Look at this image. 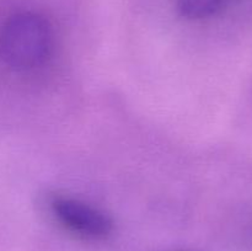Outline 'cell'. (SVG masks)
<instances>
[{
    "instance_id": "obj_1",
    "label": "cell",
    "mask_w": 252,
    "mask_h": 251,
    "mask_svg": "<svg viewBox=\"0 0 252 251\" xmlns=\"http://www.w3.org/2000/svg\"><path fill=\"white\" fill-rule=\"evenodd\" d=\"M53 44L51 25L41 15L25 12L11 17L0 34L2 58L16 69H31L43 63Z\"/></svg>"
},
{
    "instance_id": "obj_2",
    "label": "cell",
    "mask_w": 252,
    "mask_h": 251,
    "mask_svg": "<svg viewBox=\"0 0 252 251\" xmlns=\"http://www.w3.org/2000/svg\"><path fill=\"white\" fill-rule=\"evenodd\" d=\"M52 209L61 223L85 238L103 239L113 229V223L107 214L79 199L56 197L52 202Z\"/></svg>"
},
{
    "instance_id": "obj_3",
    "label": "cell",
    "mask_w": 252,
    "mask_h": 251,
    "mask_svg": "<svg viewBox=\"0 0 252 251\" xmlns=\"http://www.w3.org/2000/svg\"><path fill=\"white\" fill-rule=\"evenodd\" d=\"M224 0H177L180 12L189 19H204L216 14Z\"/></svg>"
}]
</instances>
